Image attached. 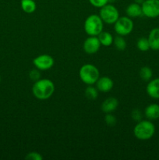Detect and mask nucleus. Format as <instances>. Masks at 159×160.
<instances>
[{"label": "nucleus", "mask_w": 159, "mask_h": 160, "mask_svg": "<svg viewBox=\"0 0 159 160\" xmlns=\"http://www.w3.org/2000/svg\"><path fill=\"white\" fill-rule=\"evenodd\" d=\"M96 88L101 92H108L112 89L114 86V82L108 77H101L97 81Z\"/></svg>", "instance_id": "9d476101"}, {"label": "nucleus", "mask_w": 159, "mask_h": 160, "mask_svg": "<svg viewBox=\"0 0 159 160\" xmlns=\"http://www.w3.org/2000/svg\"><path fill=\"white\" fill-rule=\"evenodd\" d=\"M104 121L107 123V125L110 127H113L116 124V118L112 113H106L105 117H104Z\"/></svg>", "instance_id": "4be33fe9"}, {"label": "nucleus", "mask_w": 159, "mask_h": 160, "mask_svg": "<svg viewBox=\"0 0 159 160\" xmlns=\"http://www.w3.org/2000/svg\"><path fill=\"white\" fill-rule=\"evenodd\" d=\"M126 12L127 17H130V18H135V17H141L143 15L141 5L137 4L136 2L131 3L130 5H129L126 8Z\"/></svg>", "instance_id": "4468645a"}, {"label": "nucleus", "mask_w": 159, "mask_h": 160, "mask_svg": "<svg viewBox=\"0 0 159 160\" xmlns=\"http://www.w3.org/2000/svg\"><path fill=\"white\" fill-rule=\"evenodd\" d=\"M0 81H1V77H0Z\"/></svg>", "instance_id": "c85d7f7f"}, {"label": "nucleus", "mask_w": 159, "mask_h": 160, "mask_svg": "<svg viewBox=\"0 0 159 160\" xmlns=\"http://www.w3.org/2000/svg\"><path fill=\"white\" fill-rule=\"evenodd\" d=\"M21 8L26 13H33L36 10V3L34 0H21Z\"/></svg>", "instance_id": "f3484780"}, {"label": "nucleus", "mask_w": 159, "mask_h": 160, "mask_svg": "<svg viewBox=\"0 0 159 160\" xmlns=\"http://www.w3.org/2000/svg\"><path fill=\"white\" fill-rule=\"evenodd\" d=\"M103 23L99 15L92 14L84 22V31L89 36H98L102 31Z\"/></svg>", "instance_id": "20e7f679"}, {"label": "nucleus", "mask_w": 159, "mask_h": 160, "mask_svg": "<svg viewBox=\"0 0 159 160\" xmlns=\"http://www.w3.org/2000/svg\"><path fill=\"white\" fill-rule=\"evenodd\" d=\"M98 38L101 45L110 46L112 44H113V37L110 33L107 32V31H101L98 35Z\"/></svg>", "instance_id": "dca6fc26"}, {"label": "nucleus", "mask_w": 159, "mask_h": 160, "mask_svg": "<svg viewBox=\"0 0 159 160\" xmlns=\"http://www.w3.org/2000/svg\"><path fill=\"white\" fill-rule=\"evenodd\" d=\"M55 63L54 59L51 56L47 54L40 55L34 58L33 64L39 70H47L51 69Z\"/></svg>", "instance_id": "6e6552de"}, {"label": "nucleus", "mask_w": 159, "mask_h": 160, "mask_svg": "<svg viewBox=\"0 0 159 160\" xmlns=\"http://www.w3.org/2000/svg\"><path fill=\"white\" fill-rule=\"evenodd\" d=\"M131 117H132V119L134 120V121H137V122L140 121L142 119V113L141 112H140V109H133V110L132 111V112H131Z\"/></svg>", "instance_id": "a878e982"}, {"label": "nucleus", "mask_w": 159, "mask_h": 160, "mask_svg": "<svg viewBox=\"0 0 159 160\" xmlns=\"http://www.w3.org/2000/svg\"><path fill=\"white\" fill-rule=\"evenodd\" d=\"M155 132V127L149 120H140L133 129L134 136L139 140L145 141L151 138Z\"/></svg>", "instance_id": "f03ea898"}, {"label": "nucleus", "mask_w": 159, "mask_h": 160, "mask_svg": "<svg viewBox=\"0 0 159 160\" xmlns=\"http://www.w3.org/2000/svg\"><path fill=\"white\" fill-rule=\"evenodd\" d=\"M113 44L115 48L119 51H123L126 48V40L123 38V36H118V37L115 38L113 40Z\"/></svg>", "instance_id": "aec40b11"}, {"label": "nucleus", "mask_w": 159, "mask_h": 160, "mask_svg": "<svg viewBox=\"0 0 159 160\" xmlns=\"http://www.w3.org/2000/svg\"><path fill=\"white\" fill-rule=\"evenodd\" d=\"M118 101L114 97H110L104 100L101 104V110L105 113H112L117 109Z\"/></svg>", "instance_id": "f8f14e48"}, {"label": "nucleus", "mask_w": 159, "mask_h": 160, "mask_svg": "<svg viewBox=\"0 0 159 160\" xmlns=\"http://www.w3.org/2000/svg\"><path fill=\"white\" fill-rule=\"evenodd\" d=\"M29 77L32 81H37L39 79H41V73L38 69H34V70H31L29 73Z\"/></svg>", "instance_id": "b1692460"}, {"label": "nucleus", "mask_w": 159, "mask_h": 160, "mask_svg": "<svg viewBox=\"0 0 159 160\" xmlns=\"http://www.w3.org/2000/svg\"><path fill=\"white\" fill-rule=\"evenodd\" d=\"M99 16L104 23L107 24H114L119 18V12L113 5L106 4L101 8Z\"/></svg>", "instance_id": "39448f33"}, {"label": "nucleus", "mask_w": 159, "mask_h": 160, "mask_svg": "<svg viewBox=\"0 0 159 160\" xmlns=\"http://www.w3.org/2000/svg\"><path fill=\"white\" fill-rule=\"evenodd\" d=\"M25 159L26 160H42L43 159V156L38 152H31L26 154Z\"/></svg>", "instance_id": "5701e85b"}, {"label": "nucleus", "mask_w": 159, "mask_h": 160, "mask_svg": "<svg viewBox=\"0 0 159 160\" xmlns=\"http://www.w3.org/2000/svg\"><path fill=\"white\" fill-rule=\"evenodd\" d=\"M143 14L149 18L159 17V0H145L141 4Z\"/></svg>", "instance_id": "0eeeda50"}, {"label": "nucleus", "mask_w": 159, "mask_h": 160, "mask_svg": "<svg viewBox=\"0 0 159 160\" xmlns=\"http://www.w3.org/2000/svg\"><path fill=\"white\" fill-rule=\"evenodd\" d=\"M79 76L81 81L87 85L94 84L100 78L98 69L93 64L87 63L80 67Z\"/></svg>", "instance_id": "7ed1b4c3"}, {"label": "nucleus", "mask_w": 159, "mask_h": 160, "mask_svg": "<svg viewBox=\"0 0 159 160\" xmlns=\"http://www.w3.org/2000/svg\"><path fill=\"white\" fill-rule=\"evenodd\" d=\"M89 2L96 8H101L108 3V0H89Z\"/></svg>", "instance_id": "393cba45"}, {"label": "nucleus", "mask_w": 159, "mask_h": 160, "mask_svg": "<svg viewBox=\"0 0 159 160\" xmlns=\"http://www.w3.org/2000/svg\"><path fill=\"white\" fill-rule=\"evenodd\" d=\"M55 84L51 80L43 78L35 81L32 88L34 96L39 100H46L52 96L55 92Z\"/></svg>", "instance_id": "f257e3e1"}, {"label": "nucleus", "mask_w": 159, "mask_h": 160, "mask_svg": "<svg viewBox=\"0 0 159 160\" xmlns=\"http://www.w3.org/2000/svg\"><path fill=\"white\" fill-rule=\"evenodd\" d=\"M146 91L151 98L159 99V78L151 80L147 86Z\"/></svg>", "instance_id": "9b49d317"}, {"label": "nucleus", "mask_w": 159, "mask_h": 160, "mask_svg": "<svg viewBox=\"0 0 159 160\" xmlns=\"http://www.w3.org/2000/svg\"><path fill=\"white\" fill-rule=\"evenodd\" d=\"M114 29L118 35H128L132 32L133 29V22L129 17H119L114 23Z\"/></svg>", "instance_id": "423d86ee"}, {"label": "nucleus", "mask_w": 159, "mask_h": 160, "mask_svg": "<svg viewBox=\"0 0 159 160\" xmlns=\"http://www.w3.org/2000/svg\"><path fill=\"white\" fill-rule=\"evenodd\" d=\"M137 46L138 49L141 52H146L150 49V44L148 39L146 38H140L137 42Z\"/></svg>", "instance_id": "412c9836"}, {"label": "nucleus", "mask_w": 159, "mask_h": 160, "mask_svg": "<svg viewBox=\"0 0 159 160\" xmlns=\"http://www.w3.org/2000/svg\"><path fill=\"white\" fill-rule=\"evenodd\" d=\"M140 77L143 81H149L152 78V70L150 67H143L140 69Z\"/></svg>", "instance_id": "a211bd4d"}, {"label": "nucleus", "mask_w": 159, "mask_h": 160, "mask_svg": "<svg viewBox=\"0 0 159 160\" xmlns=\"http://www.w3.org/2000/svg\"><path fill=\"white\" fill-rule=\"evenodd\" d=\"M115 1H116V0H108V2L109 3H113L115 2Z\"/></svg>", "instance_id": "cd10ccee"}, {"label": "nucleus", "mask_w": 159, "mask_h": 160, "mask_svg": "<svg viewBox=\"0 0 159 160\" xmlns=\"http://www.w3.org/2000/svg\"><path fill=\"white\" fill-rule=\"evenodd\" d=\"M144 113L148 120H157L159 118V106L157 104L149 105L145 109Z\"/></svg>", "instance_id": "2eb2a0df"}, {"label": "nucleus", "mask_w": 159, "mask_h": 160, "mask_svg": "<svg viewBox=\"0 0 159 160\" xmlns=\"http://www.w3.org/2000/svg\"><path fill=\"white\" fill-rule=\"evenodd\" d=\"M101 43L98 39V36H90L87 38L84 42V52L89 55H92L98 52L101 47Z\"/></svg>", "instance_id": "1a4fd4ad"}, {"label": "nucleus", "mask_w": 159, "mask_h": 160, "mask_svg": "<svg viewBox=\"0 0 159 160\" xmlns=\"http://www.w3.org/2000/svg\"><path fill=\"white\" fill-rule=\"evenodd\" d=\"M85 95L88 99L95 100L98 95V90L97 88L93 87L91 85H89L85 89Z\"/></svg>", "instance_id": "6ab92c4d"}, {"label": "nucleus", "mask_w": 159, "mask_h": 160, "mask_svg": "<svg viewBox=\"0 0 159 160\" xmlns=\"http://www.w3.org/2000/svg\"><path fill=\"white\" fill-rule=\"evenodd\" d=\"M144 1L145 0H134V2H135L136 3H137V4H140V5H141Z\"/></svg>", "instance_id": "bb28decb"}, {"label": "nucleus", "mask_w": 159, "mask_h": 160, "mask_svg": "<svg viewBox=\"0 0 159 160\" xmlns=\"http://www.w3.org/2000/svg\"><path fill=\"white\" fill-rule=\"evenodd\" d=\"M148 42L150 44V48L154 51L159 50V28H154L150 32L148 36Z\"/></svg>", "instance_id": "ddd939ff"}]
</instances>
